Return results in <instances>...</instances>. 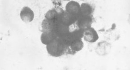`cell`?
Returning a JSON list of instances; mask_svg holds the SVG:
<instances>
[{
    "label": "cell",
    "instance_id": "1",
    "mask_svg": "<svg viewBox=\"0 0 130 70\" xmlns=\"http://www.w3.org/2000/svg\"><path fill=\"white\" fill-rule=\"evenodd\" d=\"M68 46L66 45L61 38L57 37L47 45V51L49 54L54 57H60L67 53Z\"/></svg>",
    "mask_w": 130,
    "mask_h": 70
},
{
    "label": "cell",
    "instance_id": "2",
    "mask_svg": "<svg viewBox=\"0 0 130 70\" xmlns=\"http://www.w3.org/2000/svg\"><path fill=\"white\" fill-rule=\"evenodd\" d=\"M93 22V16H81L76 22L77 25L79 29L85 30L91 28Z\"/></svg>",
    "mask_w": 130,
    "mask_h": 70
},
{
    "label": "cell",
    "instance_id": "3",
    "mask_svg": "<svg viewBox=\"0 0 130 70\" xmlns=\"http://www.w3.org/2000/svg\"><path fill=\"white\" fill-rule=\"evenodd\" d=\"M64 12V11L61 8L55 7L50 10L46 13L45 15V19L60 22L61 15Z\"/></svg>",
    "mask_w": 130,
    "mask_h": 70
},
{
    "label": "cell",
    "instance_id": "4",
    "mask_svg": "<svg viewBox=\"0 0 130 70\" xmlns=\"http://www.w3.org/2000/svg\"><path fill=\"white\" fill-rule=\"evenodd\" d=\"M79 17H80L78 16L71 14L65 11L61 15L60 22L63 24L69 26L76 23Z\"/></svg>",
    "mask_w": 130,
    "mask_h": 70
},
{
    "label": "cell",
    "instance_id": "5",
    "mask_svg": "<svg viewBox=\"0 0 130 70\" xmlns=\"http://www.w3.org/2000/svg\"><path fill=\"white\" fill-rule=\"evenodd\" d=\"M66 11L74 15L80 17V6L78 2L71 1L67 3L66 6Z\"/></svg>",
    "mask_w": 130,
    "mask_h": 70
},
{
    "label": "cell",
    "instance_id": "6",
    "mask_svg": "<svg viewBox=\"0 0 130 70\" xmlns=\"http://www.w3.org/2000/svg\"><path fill=\"white\" fill-rule=\"evenodd\" d=\"M20 16L22 21L26 23L31 22L34 20V13L28 7H24L21 10Z\"/></svg>",
    "mask_w": 130,
    "mask_h": 70
},
{
    "label": "cell",
    "instance_id": "7",
    "mask_svg": "<svg viewBox=\"0 0 130 70\" xmlns=\"http://www.w3.org/2000/svg\"><path fill=\"white\" fill-rule=\"evenodd\" d=\"M83 37L86 41L91 43L95 42L99 39L98 33L92 28H90L84 30Z\"/></svg>",
    "mask_w": 130,
    "mask_h": 70
},
{
    "label": "cell",
    "instance_id": "8",
    "mask_svg": "<svg viewBox=\"0 0 130 70\" xmlns=\"http://www.w3.org/2000/svg\"><path fill=\"white\" fill-rule=\"evenodd\" d=\"M57 37V34L54 31H47L42 33L40 39L42 44L48 45Z\"/></svg>",
    "mask_w": 130,
    "mask_h": 70
},
{
    "label": "cell",
    "instance_id": "9",
    "mask_svg": "<svg viewBox=\"0 0 130 70\" xmlns=\"http://www.w3.org/2000/svg\"><path fill=\"white\" fill-rule=\"evenodd\" d=\"M58 37H61L65 34L70 32L69 26L59 22L57 24L54 31Z\"/></svg>",
    "mask_w": 130,
    "mask_h": 70
},
{
    "label": "cell",
    "instance_id": "10",
    "mask_svg": "<svg viewBox=\"0 0 130 70\" xmlns=\"http://www.w3.org/2000/svg\"><path fill=\"white\" fill-rule=\"evenodd\" d=\"M58 22H59V21L44 19L41 25L42 31L43 32L47 31H54L56 25Z\"/></svg>",
    "mask_w": 130,
    "mask_h": 70
},
{
    "label": "cell",
    "instance_id": "11",
    "mask_svg": "<svg viewBox=\"0 0 130 70\" xmlns=\"http://www.w3.org/2000/svg\"><path fill=\"white\" fill-rule=\"evenodd\" d=\"M94 11L93 7L90 4L83 3L80 6V13L81 16H92Z\"/></svg>",
    "mask_w": 130,
    "mask_h": 70
},
{
    "label": "cell",
    "instance_id": "12",
    "mask_svg": "<svg viewBox=\"0 0 130 70\" xmlns=\"http://www.w3.org/2000/svg\"><path fill=\"white\" fill-rule=\"evenodd\" d=\"M111 45L109 43H107L106 42H103L102 43H100L98 44V49L100 53H101L100 55H105L109 52L110 50Z\"/></svg>",
    "mask_w": 130,
    "mask_h": 70
},
{
    "label": "cell",
    "instance_id": "13",
    "mask_svg": "<svg viewBox=\"0 0 130 70\" xmlns=\"http://www.w3.org/2000/svg\"><path fill=\"white\" fill-rule=\"evenodd\" d=\"M59 38H61L63 43L68 47H70L73 42L76 40L74 36H73V34L71 32L65 34Z\"/></svg>",
    "mask_w": 130,
    "mask_h": 70
},
{
    "label": "cell",
    "instance_id": "14",
    "mask_svg": "<svg viewBox=\"0 0 130 70\" xmlns=\"http://www.w3.org/2000/svg\"><path fill=\"white\" fill-rule=\"evenodd\" d=\"M83 47L84 43L81 39L75 40L70 46L71 49L75 52L80 51L82 49Z\"/></svg>",
    "mask_w": 130,
    "mask_h": 70
}]
</instances>
